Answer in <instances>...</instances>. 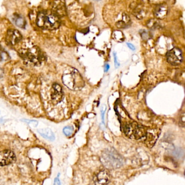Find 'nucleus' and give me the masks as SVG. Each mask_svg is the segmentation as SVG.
Listing matches in <instances>:
<instances>
[{"label":"nucleus","instance_id":"39448f33","mask_svg":"<svg viewBox=\"0 0 185 185\" xmlns=\"http://www.w3.org/2000/svg\"><path fill=\"white\" fill-rule=\"evenodd\" d=\"M167 59L172 65L177 66L180 64L183 60L181 50L178 48H173L167 53Z\"/></svg>","mask_w":185,"mask_h":185},{"label":"nucleus","instance_id":"f03ea898","mask_svg":"<svg viewBox=\"0 0 185 185\" xmlns=\"http://www.w3.org/2000/svg\"><path fill=\"white\" fill-rule=\"evenodd\" d=\"M62 79L64 85L71 90H77L81 89L85 85L82 75L78 70L74 69L65 73L63 75Z\"/></svg>","mask_w":185,"mask_h":185},{"label":"nucleus","instance_id":"20e7f679","mask_svg":"<svg viewBox=\"0 0 185 185\" xmlns=\"http://www.w3.org/2000/svg\"><path fill=\"white\" fill-rule=\"evenodd\" d=\"M124 132L128 137L131 139L135 140L143 139L144 141L149 131L136 122H132L125 126Z\"/></svg>","mask_w":185,"mask_h":185},{"label":"nucleus","instance_id":"aec40b11","mask_svg":"<svg viewBox=\"0 0 185 185\" xmlns=\"http://www.w3.org/2000/svg\"><path fill=\"white\" fill-rule=\"evenodd\" d=\"M126 44L128 45V47H129L131 50H135V46H134L133 45H132L131 43H127Z\"/></svg>","mask_w":185,"mask_h":185},{"label":"nucleus","instance_id":"f8f14e48","mask_svg":"<svg viewBox=\"0 0 185 185\" xmlns=\"http://www.w3.org/2000/svg\"><path fill=\"white\" fill-rule=\"evenodd\" d=\"M168 13V9L165 5H160L156 8L154 15L157 18L162 19L165 18Z\"/></svg>","mask_w":185,"mask_h":185},{"label":"nucleus","instance_id":"4468645a","mask_svg":"<svg viewBox=\"0 0 185 185\" xmlns=\"http://www.w3.org/2000/svg\"><path fill=\"white\" fill-rule=\"evenodd\" d=\"M15 25L21 28H24L26 26V21L22 16H18L14 20Z\"/></svg>","mask_w":185,"mask_h":185},{"label":"nucleus","instance_id":"0eeeda50","mask_svg":"<svg viewBox=\"0 0 185 185\" xmlns=\"http://www.w3.org/2000/svg\"><path fill=\"white\" fill-rule=\"evenodd\" d=\"M16 161V157L13 152L9 150L0 152V165L4 166L14 163Z\"/></svg>","mask_w":185,"mask_h":185},{"label":"nucleus","instance_id":"9b49d317","mask_svg":"<svg viewBox=\"0 0 185 185\" xmlns=\"http://www.w3.org/2000/svg\"><path fill=\"white\" fill-rule=\"evenodd\" d=\"M53 10L54 11V14L59 16L64 15L65 13V7L64 4L60 1H56L54 4L53 7Z\"/></svg>","mask_w":185,"mask_h":185},{"label":"nucleus","instance_id":"5701e85b","mask_svg":"<svg viewBox=\"0 0 185 185\" xmlns=\"http://www.w3.org/2000/svg\"><path fill=\"white\" fill-rule=\"evenodd\" d=\"M3 75H4V71L1 68H0V78H2Z\"/></svg>","mask_w":185,"mask_h":185},{"label":"nucleus","instance_id":"dca6fc26","mask_svg":"<svg viewBox=\"0 0 185 185\" xmlns=\"http://www.w3.org/2000/svg\"><path fill=\"white\" fill-rule=\"evenodd\" d=\"M9 58L7 53L4 50H0V60H7Z\"/></svg>","mask_w":185,"mask_h":185},{"label":"nucleus","instance_id":"2eb2a0df","mask_svg":"<svg viewBox=\"0 0 185 185\" xmlns=\"http://www.w3.org/2000/svg\"><path fill=\"white\" fill-rule=\"evenodd\" d=\"M63 132L67 137H71L74 133V130L71 126H66L64 128Z\"/></svg>","mask_w":185,"mask_h":185},{"label":"nucleus","instance_id":"423d86ee","mask_svg":"<svg viewBox=\"0 0 185 185\" xmlns=\"http://www.w3.org/2000/svg\"><path fill=\"white\" fill-rule=\"evenodd\" d=\"M25 55L30 62L35 64L40 63L43 58L40 50L35 47L30 49L29 50H27Z\"/></svg>","mask_w":185,"mask_h":185},{"label":"nucleus","instance_id":"6ab92c4d","mask_svg":"<svg viewBox=\"0 0 185 185\" xmlns=\"http://www.w3.org/2000/svg\"><path fill=\"white\" fill-rule=\"evenodd\" d=\"M114 60H115V67L116 68H118L119 67V63L117 61V59L116 55L115 54V53H114Z\"/></svg>","mask_w":185,"mask_h":185},{"label":"nucleus","instance_id":"9d476101","mask_svg":"<svg viewBox=\"0 0 185 185\" xmlns=\"http://www.w3.org/2000/svg\"><path fill=\"white\" fill-rule=\"evenodd\" d=\"M52 88L53 92L51 94L52 100L54 104H58L61 102L64 98L63 89L57 83H54Z\"/></svg>","mask_w":185,"mask_h":185},{"label":"nucleus","instance_id":"ddd939ff","mask_svg":"<svg viewBox=\"0 0 185 185\" xmlns=\"http://www.w3.org/2000/svg\"><path fill=\"white\" fill-rule=\"evenodd\" d=\"M39 133L42 137L51 141H53L55 139V137L52 130L49 128H44L37 130Z\"/></svg>","mask_w":185,"mask_h":185},{"label":"nucleus","instance_id":"f3484780","mask_svg":"<svg viewBox=\"0 0 185 185\" xmlns=\"http://www.w3.org/2000/svg\"><path fill=\"white\" fill-rule=\"evenodd\" d=\"M179 126L182 127H184L185 125V112H183L181 114L180 118H179Z\"/></svg>","mask_w":185,"mask_h":185},{"label":"nucleus","instance_id":"1a4fd4ad","mask_svg":"<svg viewBox=\"0 0 185 185\" xmlns=\"http://www.w3.org/2000/svg\"><path fill=\"white\" fill-rule=\"evenodd\" d=\"M22 35L18 30L16 29H10L8 31L6 41L8 45H15L21 41Z\"/></svg>","mask_w":185,"mask_h":185},{"label":"nucleus","instance_id":"412c9836","mask_svg":"<svg viewBox=\"0 0 185 185\" xmlns=\"http://www.w3.org/2000/svg\"><path fill=\"white\" fill-rule=\"evenodd\" d=\"M54 185H61L60 181L58 178H56L54 180Z\"/></svg>","mask_w":185,"mask_h":185},{"label":"nucleus","instance_id":"f257e3e1","mask_svg":"<svg viewBox=\"0 0 185 185\" xmlns=\"http://www.w3.org/2000/svg\"><path fill=\"white\" fill-rule=\"evenodd\" d=\"M37 23L38 27L44 29H56L60 26L59 18L51 11H41L37 15Z\"/></svg>","mask_w":185,"mask_h":185},{"label":"nucleus","instance_id":"6e6552de","mask_svg":"<svg viewBox=\"0 0 185 185\" xmlns=\"http://www.w3.org/2000/svg\"><path fill=\"white\" fill-rule=\"evenodd\" d=\"M110 176L107 170H100L93 178L95 185H107L110 181Z\"/></svg>","mask_w":185,"mask_h":185},{"label":"nucleus","instance_id":"7ed1b4c3","mask_svg":"<svg viewBox=\"0 0 185 185\" xmlns=\"http://www.w3.org/2000/svg\"><path fill=\"white\" fill-rule=\"evenodd\" d=\"M101 161L108 169H116L122 166L124 160L122 156L113 149H107L102 153Z\"/></svg>","mask_w":185,"mask_h":185},{"label":"nucleus","instance_id":"4be33fe9","mask_svg":"<svg viewBox=\"0 0 185 185\" xmlns=\"http://www.w3.org/2000/svg\"><path fill=\"white\" fill-rule=\"evenodd\" d=\"M109 68H110V66H109L108 64H107L105 66V68H104L105 71V72L109 70Z\"/></svg>","mask_w":185,"mask_h":185},{"label":"nucleus","instance_id":"a211bd4d","mask_svg":"<svg viewBox=\"0 0 185 185\" xmlns=\"http://www.w3.org/2000/svg\"><path fill=\"white\" fill-rule=\"evenodd\" d=\"M116 26L119 28H123L126 27V22H124L123 21H119L118 22L116 23Z\"/></svg>","mask_w":185,"mask_h":185}]
</instances>
